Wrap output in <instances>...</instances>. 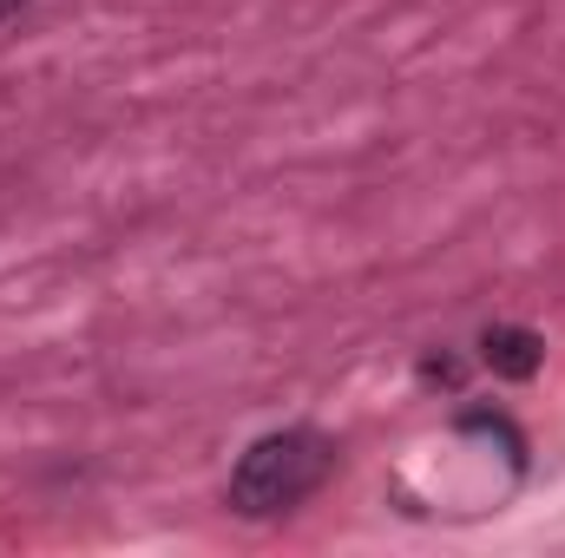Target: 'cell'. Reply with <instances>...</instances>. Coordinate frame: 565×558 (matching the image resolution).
Listing matches in <instances>:
<instances>
[{
	"instance_id": "cell-3",
	"label": "cell",
	"mask_w": 565,
	"mask_h": 558,
	"mask_svg": "<svg viewBox=\"0 0 565 558\" xmlns=\"http://www.w3.org/2000/svg\"><path fill=\"white\" fill-rule=\"evenodd\" d=\"M20 7H26V0H0V20H13V13H20Z\"/></svg>"
},
{
	"instance_id": "cell-2",
	"label": "cell",
	"mask_w": 565,
	"mask_h": 558,
	"mask_svg": "<svg viewBox=\"0 0 565 558\" xmlns=\"http://www.w3.org/2000/svg\"><path fill=\"white\" fill-rule=\"evenodd\" d=\"M480 362H487L493 375H507V382H533L540 362H546V342H540L533 329H520V322H493V329L480 335Z\"/></svg>"
},
{
	"instance_id": "cell-1",
	"label": "cell",
	"mask_w": 565,
	"mask_h": 558,
	"mask_svg": "<svg viewBox=\"0 0 565 558\" xmlns=\"http://www.w3.org/2000/svg\"><path fill=\"white\" fill-rule=\"evenodd\" d=\"M335 466V447L316 433V427H282V433H264L250 440V453L237 460L231 473V513L244 519H277L289 506H302Z\"/></svg>"
}]
</instances>
